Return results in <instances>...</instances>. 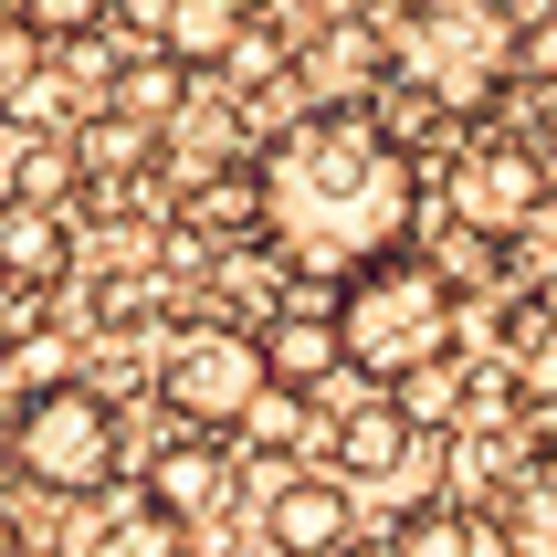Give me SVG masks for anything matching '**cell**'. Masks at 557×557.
Segmentation results:
<instances>
[{
  "label": "cell",
  "mask_w": 557,
  "mask_h": 557,
  "mask_svg": "<svg viewBox=\"0 0 557 557\" xmlns=\"http://www.w3.org/2000/svg\"><path fill=\"white\" fill-rule=\"evenodd\" d=\"M263 232L306 274H358L379 252H410V148L379 116H295L263 148Z\"/></svg>",
  "instance_id": "1"
},
{
  "label": "cell",
  "mask_w": 557,
  "mask_h": 557,
  "mask_svg": "<svg viewBox=\"0 0 557 557\" xmlns=\"http://www.w3.org/2000/svg\"><path fill=\"white\" fill-rule=\"evenodd\" d=\"M337 347H347V379H421L453 358L463 337V295L432 252H379L337 284Z\"/></svg>",
  "instance_id": "2"
},
{
  "label": "cell",
  "mask_w": 557,
  "mask_h": 557,
  "mask_svg": "<svg viewBox=\"0 0 557 557\" xmlns=\"http://www.w3.org/2000/svg\"><path fill=\"white\" fill-rule=\"evenodd\" d=\"M410 95H432L442 116L495 106L516 74V11L505 0H410L400 11V53H389Z\"/></svg>",
  "instance_id": "3"
},
{
  "label": "cell",
  "mask_w": 557,
  "mask_h": 557,
  "mask_svg": "<svg viewBox=\"0 0 557 557\" xmlns=\"http://www.w3.org/2000/svg\"><path fill=\"white\" fill-rule=\"evenodd\" d=\"M11 473L42 495H106L116 484V410L85 379H42L11 410Z\"/></svg>",
  "instance_id": "4"
},
{
  "label": "cell",
  "mask_w": 557,
  "mask_h": 557,
  "mask_svg": "<svg viewBox=\"0 0 557 557\" xmlns=\"http://www.w3.org/2000/svg\"><path fill=\"white\" fill-rule=\"evenodd\" d=\"M263 389H274V358H263V337L252 326H200V337H180L169 358H158V400L180 410L189 432H243L252 410H263Z\"/></svg>",
  "instance_id": "5"
},
{
  "label": "cell",
  "mask_w": 557,
  "mask_h": 557,
  "mask_svg": "<svg viewBox=\"0 0 557 557\" xmlns=\"http://www.w3.org/2000/svg\"><path fill=\"white\" fill-rule=\"evenodd\" d=\"M536 200H547V158L536 148H463V169H453V211L473 221V232H527Z\"/></svg>",
  "instance_id": "6"
},
{
  "label": "cell",
  "mask_w": 557,
  "mask_h": 557,
  "mask_svg": "<svg viewBox=\"0 0 557 557\" xmlns=\"http://www.w3.org/2000/svg\"><path fill=\"white\" fill-rule=\"evenodd\" d=\"M347 527H358V505H347L337 473H284L274 505H263V536H274V557H337Z\"/></svg>",
  "instance_id": "7"
},
{
  "label": "cell",
  "mask_w": 557,
  "mask_h": 557,
  "mask_svg": "<svg viewBox=\"0 0 557 557\" xmlns=\"http://www.w3.org/2000/svg\"><path fill=\"white\" fill-rule=\"evenodd\" d=\"M63 274H74L63 211L32 200V189H11V200H0V284H63Z\"/></svg>",
  "instance_id": "8"
},
{
  "label": "cell",
  "mask_w": 557,
  "mask_h": 557,
  "mask_svg": "<svg viewBox=\"0 0 557 557\" xmlns=\"http://www.w3.org/2000/svg\"><path fill=\"white\" fill-rule=\"evenodd\" d=\"M400 557H516L505 516H473V505H421L400 516Z\"/></svg>",
  "instance_id": "9"
},
{
  "label": "cell",
  "mask_w": 557,
  "mask_h": 557,
  "mask_svg": "<svg viewBox=\"0 0 557 557\" xmlns=\"http://www.w3.org/2000/svg\"><path fill=\"white\" fill-rule=\"evenodd\" d=\"M158 53H180L189 74L221 53H243V0H169L158 11Z\"/></svg>",
  "instance_id": "10"
},
{
  "label": "cell",
  "mask_w": 557,
  "mask_h": 557,
  "mask_svg": "<svg viewBox=\"0 0 557 557\" xmlns=\"http://www.w3.org/2000/svg\"><path fill=\"white\" fill-rule=\"evenodd\" d=\"M148 495L169 505V516H211L221 495H232V463H221V442H180V453H158V473H148Z\"/></svg>",
  "instance_id": "11"
},
{
  "label": "cell",
  "mask_w": 557,
  "mask_h": 557,
  "mask_svg": "<svg viewBox=\"0 0 557 557\" xmlns=\"http://www.w3.org/2000/svg\"><path fill=\"white\" fill-rule=\"evenodd\" d=\"M180 95H189V63H180V53H137V63L116 74V116L158 137V126H180Z\"/></svg>",
  "instance_id": "12"
},
{
  "label": "cell",
  "mask_w": 557,
  "mask_h": 557,
  "mask_svg": "<svg viewBox=\"0 0 557 557\" xmlns=\"http://www.w3.org/2000/svg\"><path fill=\"white\" fill-rule=\"evenodd\" d=\"M95 547H106V557H189V527H180L158 495H137V505H116V516H106V536H95Z\"/></svg>",
  "instance_id": "13"
},
{
  "label": "cell",
  "mask_w": 557,
  "mask_h": 557,
  "mask_svg": "<svg viewBox=\"0 0 557 557\" xmlns=\"http://www.w3.org/2000/svg\"><path fill=\"white\" fill-rule=\"evenodd\" d=\"M337 453H347V473H389V463L410 453V421H400V400H369V410H347Z\"/></svg>",
  "instance_id": "14"
},
{
  "label": "cell",
  "mask_w": 557,
  "mask_h": 557,
  "mask_svg": "<svg viewBox=\"0 0 557 557\" xmlns=\"http://www.w3.org/2000/svg\"><path fill=\"white\" fill-rule=\"evenodd\" d=\"M263 358H274V369H347V347H337V315H315V326H306V315H284V326H274V337H263Z\"/></svg>",
  "instance_id": "15"
},
{
  "label": "cell",
  "mask_w": 557,
  "mask_h": 557,
  "mask_svg": "<svg viewBox=\"0 0 557 557\" xmlns=\"http://www.w3.org/2000/svg\"><path fill=\"white\" fill-rule=\"evenodd\" d=\"M42 53H53V42H42V32H32L22 11H0V116H11V106H22V95L42 85Z\"/></svg>",
  "instance_id": "16"
},
{
  "label": "cell",
  "mask_w": 557,
  "mask_h": 557,
  "mask_svg": "<svg viewBox=\"0 0 557 557\" xmlns=\"http://www.w3.org/2000/svg\"><path fill=\"white\" fill-rule=\"evenodd\" d=\"M22 22L53 42V32H95V22H106V0H22Z\"/></svg>",
  "instance_id": "17"
},
{
  "label": "cell",
  "mask_w": 557,
  "mask_h": 557,
  "mask_svg": "<svg viewBox=\"0 0 557 557\" xmlns=\"http://www.w3.org/2000/svg\"><path fill=\"white\" fill-rule=\"evenodd\" d=\"M516 74L557 85V11H547V22H527V32H516Z\"/></svg>",
  "instance_id": "18"
},
{
  "label": "cell",
  "mask_w": 557,
  "mask_h": 557,
  "mask_svg": "<svg viewBox=\"0 0 557 557\" xmlns=\"http://www.w3.org/2000/svg\"><path fill=\"white\" fill-rule=\"evenodd\" d=\"M11 180H22V158H11V148H0V200H11Z\"/></svg>",
  "instance_id": "19"
},
{
  "label": "cell",
  "mask_w": 557,
  "mask_h": 557,
  "mask_svg": "<svg viewBox=\"0 0 557 557\" xmlns=\"http://www.w3.org/2000/svg\"><path fill=\"white\" fill-rule=\"evenodd\" d=\"M547 463H557V410H547Z\"/></svg>",
  "instance_id": "20"
},
{
  "label": "cell",
  "mask_w": 557,
  "mask_h": 557,
  "mask_svg": "<svg viewBox=\"0 0 557 557\" xmlns=\"http://www.w3.org/2000/svg\"><path fill=\"white\" fill-rule=\"evenodd\" d=\"M547 306H557V274H547Z\"/></svg>",
  "instance_id": "21"
}]
</instances>
